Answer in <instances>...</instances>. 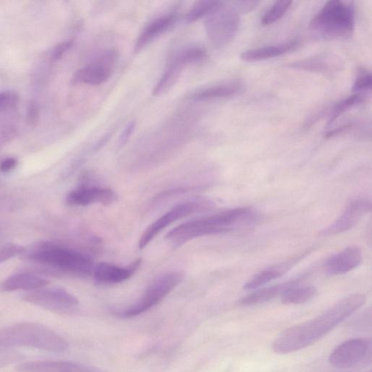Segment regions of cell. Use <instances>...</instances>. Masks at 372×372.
Here are the masks:
<instances>
[{
  "instance_id": "5b68a950",
  "label": "cell",
  "mask_w": 372,
  "mask_h": 372,
  "mask_svg": "<svg viewBox=\"0 0 372 372\" xmlns=\"http://www.w3.org/2000/svg\"><path fill=\"white\" fill-rule=\"evenodd\" d=\"M355 25V10L352 3L332 0L325 3L311 22L310 27L321 36L332 39L352 35Z\"/></svg>"
},
{
  "instance_id": "9a60e30c",
  "label": "cell",
  "mask_w": 372,
  "mask_h": 372,
  "mask_svg": "<svg viewBox=\"0 0 372 372\" xmlns=\"http://www.w3.org/2000/svg\"><path fill=\"white\" fill-rule=\"evenodd\" d=\"M141 264V260H137L126 268L107 263H100L95 265L92 276L99 284H120L130 279Z\"/></svg>"
},
{
  "instance_id": "277c9868",
  "label": "cell",
  "mask_w": 372,
  "mask_h": 372,
  "mask_svg": "<svg viewBox=\"0 0 372 372\" xmlns=\"http://www.w3.org/2000/svg\"><path fill=\"white\" fill-rule=\"evenodd\" d=\"M30 348L63 352L68 343L58 333L36 323H21L0 328V350Z\"/></svg>"
},
{
  "instance_id": "8fae6325",
  "label": "cell",
  "mask_w": 372,
  "mask_h": 372,
  "mask_svg": "<svg viewBox=\"0 0 372 372\" xmlns=\"http://www.w3.org/2000/svg\"><path fill=\"white\" fill-rule=\"evenodd\" d=\"M116 59V53L113 50H108L95 61L77 71L72 76L71 83L74 86L80 84L100 86L111 75Z\"/></svg>"
},
{
  "instance_id": "44dd1931",
  "label": "cell",
  "mask_w": 372,
  "mask_h": 372,
  "mask_svg": "<svg viewBox=\"0 0 372 372\" xmlns=\"http://www.w3.org/2000/svg\"><path fill=\"white\" fill-rule=\"evenodd\" d=\"M298 45V40H291L280 45L249 49L244 52L240 57L245 62L261 61L288 54L293 52Z\"/></svg>"
},
{
  "instance_id": "ba28073f",
  "label": "cell",
  "mask_w": 372,
  "mask_h": 372,
  "mask_svg": "<svg viewBox=\"0 0 372 372\" xmlns=\"http://www.w3.org/2000/svg\"><path fill=\"white\" fill-rule=\"evenodd\" d=\"M22 300L49 311L59 314H72L79 308V300L61 287L44 286L26 292Z\"/></svg>"
},
{
  "instance_id": "8d00e7d4",
  "label": "cell",
  "mask_w": 372,
  "mask_h": 372,
  "mask_svg": "<svg viewBox=\"0 0 372 372\" xmlns=\"http://www.w3.org/2000/svg\"><path fill=\"white\" fill-rule=\"evenodd\" d=\"M18 165V160L13 157H9L0 162V172L7 173L13 171Z\"/></svg>"
},
{
  "instance_id": "484cf974",
  "label": "cell",
  "mask_w": 372,
  "mask_h": 372,
  "mask_svg": "<svg viewBox=\"0 0 372 372\" xmlns=\"http://www.w3.org/2000/svg\"><path fill=\"white\" fill-rule=\"evenodd\" d=\"M365 98L363 95L354 93L353 95L341 100L339 103H337L331 111L329 125H331L338 117H340V116L352 107L362 104Z\"/></svg>"
},
{
  "instance_id": "5bb4252c",
  "label": "cell",
  "mask_w": 372,
  "mask_h": 372,
  "mask_svg": "<svg viewBox=\"0 0 372 372\" xmlns=\"http://www.w3.org/2000/svg\"><path fill=\"white\" fill-rule=\"evenodd\" d=\"M16 372H110L107 370L69 361H36L24 362Z\"/></svg>"
},
{
  "instance_id": "74e56055",
  "label": "cell",
  "mask_w": 372,
  "mask_h": 372,
  "mask_svg": "<svg viewBox=\"0 0 372 372\" xmlns=\"http://www.w3.org/2000/svg\"><path fill=\"white\" fill-rule=\"evenodd\" d=\"M135 126H137V124L134 122H131L125 128L120 139V145L121 146H123L127 143L134 130Z\"/></svg>"
},
{
  "instance_id": "52a82bcc",
  "label": "cell",
  "mask_w": 372,
  "mask_h": 372,
  "mask_svg": "<svg viewBox=\"0 0 372 372\" xmlns=\"http://www.w3.org/2000/svg\"><path fill=\"white\" fill-rule=\"evenodd\" d=\"M240 15L229 2H221L208 16L206 23L207 35L215 47H224L234 40L240 26Z\"/></svg>"
},
{
  "instance_id": "30bf717a",
  "label": "cell",
  "mask_w": 372,
  "mask_h": 372,
  "mask_svg": "<svg viewBox=\"0 0 372 372\" xmlns=\"http://www.w3.org/2000/svg\"><path fill=\"white\" fill-rule=\"evenodd\" d=\"M371 350V338H356L338 346L331 352L329 362L336 369H350L366 359Z\"/></svg>"
},
{
  "instance_id": "d4e9b609",
  "label": "cell",
  "mask_w": 372,
  "mask_h": 372,
  "mask_svg": "<svg viewBox=\"0 0 372 372\" xmlns=\"http://www.w3.org/2000/svg\"><path fill=\"white\" fill-rule=\"evenodd\" d=\"M221 2L218 1H199L196 3L191 10L185 15V22L193 23L208 16L215 9H216Z\"/></svg>"
},
{
  "instance_id": "e575fe53",
  "label": "cell",
  "mask_w": 372,
  "mask_h": 372,
  "mask_svg": "<svg viewBox=\"0 0 372 372\" xmlns=\"http://www.w3.org/2000/svg\"><path fill=\"white\" fill-rule=\"evenodd\" d=\"M74 42L72 40L63 42L56 45L52 50V59L54 61L61 59L63 56L72 47Z\"/></svg>"
},
{
  "instance_id": "e0dca14e",
  "label": "cell",
  "mask_w": 372,
  "mask_h": 372,
  "mask_svg": "<svg viewBox=\"0 0 372 372\" xmlns=\"http://www.w3.org/2000/svg\"><path fill=\"white\" fill-rule=\"evenodd\" d=\"M362 259V251L359 247H348L327 261L326 272L330 276L347 274L359 266Z\"/></svg>"
},
{
  "instance_id": "3957f363",
  "label": "cell",
  "mask_w": 372,
  "mask_h": 372,
  "mask_svg": "<svg viewBox=\"0 0 372 372\" xmlns=\"http://www.w3.org/2000/svg\"><path fill=\"white\" fill-rule=\"evenodd\" d=\"M31 263L45 266L65 274L88 277L93 274V260L84 254L70 248L42 243L26 249L24 255Z\"/></svg>"
},
{
  "instance_id": "cb8c5ba5",
  "label": "cell",
  "mask_w": 372,
  "mask_h": 372,
  "mask_svg": "<svg viewBox=\"0 0 372 372\" xmlns=\"http://www.w3.org/2000/svg\"><path fill=\"white\" fill-rule=\"evenodd\" d=\"M300 285V284H299ZM296 285L286 290L281 296L286 305H300L314 298L318 292L315 286Z\"/></svg>"
},
{
  "instance_id": "8992f818",
  "label": "cell",
  "mask_w": 372,
  "mask_h": 372,
  "mask_svg": "<svg viewBox=\"0 0 372 372\" xmlns=\"http://www.w3.org/2000/svg\"><path fill=\"white\" fill-rule=\"evenodd\" d=\"M183 278L180 272H170L160 276L148 286L139 300L126 308L114 310L112 314L119 318L127 319L147 312L175 290Z\"/></svg>"
},
{
  "instance_id": "d590c367",
  "label": "cell",
  "mask_w": 372,
  "mask_h": 372,
  "mask_svg": "<svg viewBox=\"0 0 372 372\" xmlns=\"http://www.w3.org/2000/svg\"><path fill=\"white\" fill-rule=\"evenodd\" d=\"M27 121L30 125H35L39 119V107L36 101L31 100L27 107Z\"/></svg>"
},
{
  "instance_id": "60d3db41",
  "label": "cell",
  "mask_w": 372,
  "mask_h": 372,
  "mask_svg": "<svg viewBox=\"0 0 372 372\" xmlns=\"http://www.w3.org/2000/svg\"><path fill=\"white\" fill-rule=\"evenodd\" d=\"M368 372H371V371H368Z\"/></svg>"
},
{
  "instance_id": "836d02e7",
  "label": "cell",
  "mask_w": 372,
  "mask_h": 372,
  "mask_svg": "<svg viewBox=\"0 0 372 372\" xmlns=\"http://www.w3.org/2000/svg\"><path fill=\"white\" fill-rule=\"evenodd\" d=\"M352 326L355 328L359 329V330H367L368 328L371 330V312L369 309L362 313L361 316H358L356 320H355Z\"/></svg>"
},
{
  "instance_id": "ac0fdd59",
  "label": "cell",
  "mask_w": 372,
  "mask_h": 372,
  "mask_svg": "<svg viewBox=\"0 0 372 372\" xmlns=\"http://www.w3.org/2000/svg\"><path fill=\"white\" fill-rule=\"evenodd\" d=\"M177 19V13L173 12L162 15L148 24L140 33L137 43L134 45V52H140L146 46L163 35L175 24Z\"/></svg>"
},
{
  "instance_id": "4316f807",
  "label": "cell",
  "mask_w": 372,
  "mask_h": 372,
  "mask_svg": "<svg viewBox=\"0 0 372 372\" xmlns=\"http://www.w3.org/2000/svg\"><path fill=\"white\" fill-rule=\"evenodd\" d=\"M286 67L295 70H300L313 72L323 73L328 71L329 65L323 59L313 58L298 61L288 65Z\"/></svg>"
},
{
  "instance_id": "ffe728a7",
  "label": "cell",
  "mask_w": 372,
  "mask_h": 372,
  "mask_svg": "<svg viewBox=\"0 0 372 372\" xmlns=\"http://www.w3.org/2000/svg\"><path fill=\"white\" fill-rule=\"evenodd\" d=\"M49 281L40 276L22 272L13 274L0 282V292L10 293L36 290L49 284Z\"/></svg>"
},
{
  "instance_id": "d6a6232c",
  "label": "cell",
  "mask_w": 372,
  "mask_h": 372,
  "mask_svg": "<svg viewBox=\"0 0 372 372\" xmlns=\"http://www.w3.org/2000/svg\"><path fill=\"white\" fill-rule=\"evenodd\" d=\"M21 355L10 350H0V368L6 367L19 360Z\"/></svg>"
},
{
  "instance_id": "9c48e42d",
  "label": "cell",
  "mask_w": 372,
  "mask_h": 372,
  "mask_svg": "<svg viewBox=\"0 0 372 372\" xmlns=\"http://www.w3.org/2000/svg\"><path fill=\"white\" fill-rule=\"evenodd\" d=\"M214 206V203L210 200L198 199L182 203L173 208L145 230L139 242V249H144L160 232L179 219L196 213L211 210Z\"/></svg>"
},
{
  "instance_id": "83f0119b",
  "label": "cell",
  "mask_w": 372,
  "mask_h": 372,
  "mask_svg": "<svg viewBox=\"0 0 372 372\" xmlns=\"http://www.w3.org/2000/svg\"><path fill=\"white\" fill-rule=\"evenodd\" d=\"M293 4L292 1H277L263 16L261 23L264 26L273 24L282 18Z\"/></svg>"
},
{
  "instance_id": "4fadbf2b",
  "label": "cell",
  "mask_w": 372,
  "mask_h": 372,
  "mask_svg": "<svg viewBox=\"0 0 372 372\" xmlns=\"http://www.w3.org/2000/svg\"><path fill=\"white\" fill-rule=\"evenodd\" d=\"M371 210V203L366 199L351 201L344 212L330 226L321 231L325 236L334 235L348 231L356 226Z\"/></svg>"
},
{
  "instance_id": "ab89813d",
  "label": "cell",
  "mask_w": 372,
  "mask_h": 372,
  "mask_svg": "<svg viewBox=\"0 0 372 372\" xmlns=\"http://www.w3.org/2000/svg\"><path fill=\"white\" fill-rule=\"evenodd\" d=\"M111 132H109L106 134L102 139L99 140V141L93 147V152H96L100 148H102L111 139Z\"/></svg>"
},
{
  "instance_id": "2e32d148",
  "label": "cell",
  "mask_w": 372,
  "mask_h": 372,
  "mask_svg": "<svg viewBox=\"0 0 372 372\" xmlns=\"http://www.w3.org/2000/svg\"><path fill=\"white\" fill-rule=\"evenodd\" d=\"M310 252V250L303 251L289 261L268 267L261 270V272L254 276L245 284L244 289L246 290H258L261 286L268 283L280 278L287 272H290V270L304 258H306Z\"/></svg>"
},
{
  "instance_id": "f1b7e54d",
  "label": "cell",
  "mask_w": 372,
  "mask_h": 372,
  "mask_svg": "<svg viewBox=\"0 0 372 372\" xmlns=\"http://www.w3.org/2000/svg\"><path fill=\"white\" fill-rule=\"evenodd\" d=\"M372 88V77L369 71L361 68L356 79H355L352 91L356 94L371 91Z\"/></svg>"
},
{
  "instance_id": "d6986e66",
  "label": "cell",
  "mask_w": 372,
  "mask_h": 372,
  "mask_svg": "<svg viewBox=\"0 0 372 372\" xmlns=\"http://www.w3.org/2000/svg\"><path fill=\"white\" fill-rule=\"evenodd\" d=\"M308 275L309 274H304L290 281L265 287V288L256 290L243 297L240 301V305L243 307L255 306L275 299L279 296H281L282 294L286 290L290 288V287L299 285L304 279L308 277Z\"/></svg>"
},
{
  "instance_id": "7402d4cb",
  "label": "cell",
  "mask_w": 372,
  "mask_h": 372,
  "mask_svg": "<svg viewBox=\"0 0 372 372\" xmlns=\"http://www.w3.org/2000/svg\"><path fill=\"white\" fill-rule=\"evenodd\" d=\"M189 65L179 54L166 68L164 75L154 88L153 95H160L170 90L177 82L183 68Z\"/></svg>"
},
{
  "instance_id": "7a4b0ae2",
  "label": "cell",
  "mask_w": 372,
  "mask_h": 372,
  "mask_svg": "<svg viewBox=\"0 0 372 372\" xmlns=\"http://www.w3.org/2000/svg\"><path fill=\"white\" fill-rule=\"evenodd\" d=\"M254 218L249 208H235L181 224L169 231L165 240L178 247L201 236L228 232L231 226L251 222Z\"/></svg>"
},
{
  "instance_id": "603a6c76",
  "label": "cell",
  "mask_w": 372,
  "mask_h": 372,
  "mask_svg": "<svg viewBox=\"0 0 372 372\" xmlns=\"http://www.w3.org/2000/svg\"><path fill=\"white\" fill-rule=\"evenodd\" d=\"M241 88V84L238 82L219 84V86L210 87L196 92L193 95L192 99L195 101H203L228 98L238 94Z\"/></svg>"
},
{
  "instance_id": "6da1fadb",
  "label": "cell",
  "mask_w": 372,
  "mask_h": 372,
  "mask_svg": "<svg viewBox=\"0 0 372 372\" xmlns=\"http://www.w3.org/2000/svg\"><path fill=\"white\" fill-rule=\"evenodd\" d=\"M366 302L362 294L350 295L317 317L283 331L272 343L277 354L293 353L318 342L359 311Z\"/></svg>"
},
{
  "instance_id": "4dcf8cb0",
  "label": "cell",
  "mask_w": 372,
  "mask_h": 372,
  "mask_svg": "<svg viewBox=\"0 0 372 372\" xmlns=\"http://www.w3.org/2000/svg\"><path fill=\"white\" fill-rule=\"evenodd\" d=\"M20 96L11 91L0 93V111L11 109L18 104Z\"/></svg>"
},
{
  "instance_id": "f35d334b",
  "label": "cell",
  "mask_w": 372,
  "mask_h": 372,
  "mask_svg": "<svg viewBox=\"0 0 372 372\" xmlns=\"http://www.w3.org/2000/svg\"><path fill=\"white\" fill-rule=\"evenodd\" d=\"M350 127H351V125H347L341 127L331 130L326 134L325 138L330 139V138L334 137L337 134H342L343 132L348 130Z\"/></svg>"
},
{
  "instance_id": "7c38bea8",
  "label": "cell",
  "mask_w": 372,
  "mask_h": 372,
  "mask_svg": "<svg viewBox=\"0 0 372 372\" xmlns=\"http://www.w3.org/2000/svg\"><path fill=\"white\" fill-rule=\"evenodd\" d=\"M116 199L117 195L111 189L83 183L67 194L65 201L70 206H110Z\"/></svg>"
},
{
  "instance_id": "f546056e",
  "label": "cell",
  "mask_w": 372,
  "mask_h": 372,
  "mask_svg": "<svg viewBox=\"0 0 372 372\" xmlns=\"http://www.w3.org/2000/svg\"><path fill=\"white\" fill-rule=\"evenodd\" d=\"M26 248L16 244H8L0 248V264L17 256H23Z\"/></svg>"
},
{
  "instance_id": "1f68e13d",
  "label": "cell",
  "mask_w": 372,
  "mask_h": 372,
  "mask_svg": "<svg viewBox=\"0 0 372 372\" xmlns=\"http://www.w3.org/2000/svg\"><path fill=\"white\" fill-rule=\"evenodd\" d=\"M230 5L238 12L240 15L248 13L255 10L259 5L258 1H232L229 2Z\"/></svg>"
}]
</instances>
